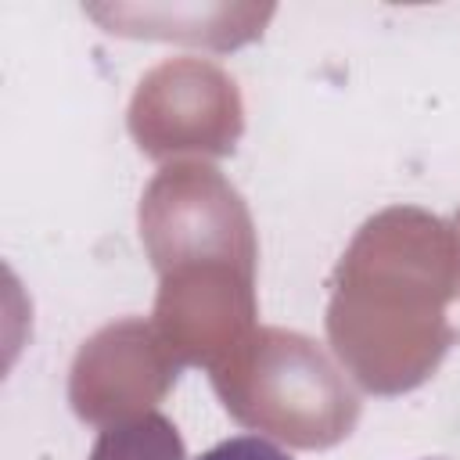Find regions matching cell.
<instances>
[{"mask_svg": "<svg viewBox=\"0 0 460 460\" xmlns=\"http://www.w3.org/2000/svg\"><path fill=\"white\" fill-rule=\"evenodd\" d=\"M190 460H291V456L262 435H234V438H223Z\"/></svg>", "mask_w": 460, "mask_h": 460, "instance_id": "obj_1", "label": "cell"}, {"mask_svg": "<svg viewBox=\"0 0 460 460\" xmlns=\"http://www.w3.org/2000/svg\"><path fill=\"white\" fill-rule=\"evenodd\" d=\"M424 460H438V456H424Z\"/></svg>", "mask_w": 460, "mask_h": 460, "instance_id": "obj_2", "label": "cell"}]
</instances>
